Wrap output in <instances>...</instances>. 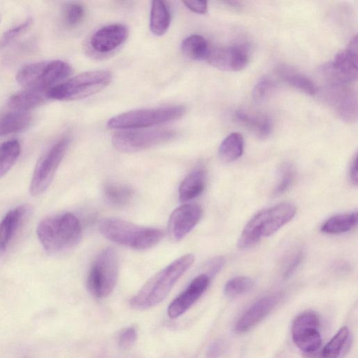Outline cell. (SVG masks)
Returning <instances> with one entry per match:
<instances>
[{"label":"cell","instance_id":"obj_18","mask_svg":"<svg viewBox=\"0 0 358 358\" xmlns=\"http://www.w3.org/2000/svg\"><path fill=\"white\" fill-rule=\"evenodd\" d=\"M31 211L29 205H21L10 210L0 221V257L6 252Z\"/></svg>","mask_w":358,"mask_h":358},{"label":"cell","instance_id":"obj_10","mask_svg":"<svg viewBox=\"0 0 358 358\" xmlns=\"http://www.w3.org/2000/svg\"><path fill=\"white\" fill-rule=\"evenodd\" d=\"M176 136L169 129H137L116 132L112 142L120 152H134L169 142Z\"/></svg>","mask_w":358,"mask_h":358},{"label":"cell","instance_id":"obj_17","mask_svg":"<svg viewBox=\"0 0 358 358\" xmlns=\"http://www.w3.org/2000/svg\"><path fill=\"white\" fill-rule=\"evenodd\" d=\"M210 281L207 273L192 280L188 287L169 304L167 310L170 318L174 319L185 313L204 293Z\"/></svg>","mask_w":358,"mask_h":358},{"label":"cell","instance_id":"obj_4","mask_svg":"<svg viewBox=\"0 0 358 358\" xmlns=\"http://www.w3.org/2000/svg\"><path fill=\"white\" fill-rule=\"evenodd\" d=\"M99 228L108 240L136 250L150 248L164 236V231L159 229L138 226L117 218L101 220Z\"/></svg>","mask_w":358,"mask_h":358},{"label":"cell","instance_id":"obj_30","mask_svg":"<svg viewBox=\"0 0 358 358\" xmlns=\"http://www.w3.org/2000/svg\"><path fill=\"white\" fill-rule=\"evenodd\" d=\"M103 190L106 200L117 207H122L129 204L134 194L130 187L116 182L106 183Z\"/></svg>","mask_w":358,"mask_h":358},{"label":"cell","instance_id":"obj_13","mask_svg":"<svg viewBox=\"0 0 358 358\" xmlns=\"http://www.w3.org/2000/svg\"><path fill=\"white\" fill-rule=\"evenodd\" d=\"M206 60L220 70L238 71L247 66L250 60V49L245 44L210 46Z\"/></svg>","mask_w":358,"mask_h":358},{"label":"cell","instance_id":"obj_23","mask_svg":"<svg viewBox=\"0 0 358 358\" xmlns=\"http://www.w3.org/2000/svg\"><path fill=\"white\" fill-rule=\"evenodd\" d=\"M278 73L288 85L306 94L315 95L318 90L317 85L312 79L291 66L280 65Z\"/></svg>","mask_w":358,"mask_h":358},{"label":"cell","instance_id":"obj_3","mask_svg":"<svg viewBox=\"0 0 358 358\" xmlns=\"http://www.w3.org/2000/svg\"><path fill=\"white\" fill-rule=\"evenodd\" d=\"M295 213V206L289 203H280L258 212L243 229L238 247L248 248L262 238L271 236L289 222Z\"/></svg>","mask_w":358,"mask_h":358},{"label":"cell","instance_id":"obj_36","mask_svg":"<svg viewBox=\"0 0 358 358\" xmlns=\"http://www.w3.org/2000/svg\"><path fill=\"white\" fill-rule=\"evenodd\" d=\"M276 87L274 82L268 78H262L255 86L252 95L255 100L260 101L271 95Z\"/></svg>","mask_w":358,"mask_h":358},{"label":"cell","instance_id":"obj_42","mask_svg":"<svg viewBox=\"0 0 358 358\" xmlns=\"http://www.w3.org/2000/svg\"><path fill=\"white\" fill-rule=\"evenodd\" d=\"M349 177L351 182L356 186L357 185L358 181L357 154H355L350 163L349 169Z\"/></svg>","mask_w":358,"mask_h":358},{"label":"cell","instance_id":"obj_2","mask_svg":"<svg viewBox=\"0 0 358 358\" xmlns=\"http://www.w3.org/2000/svg\"><path fill=\"white\" fill-rule=\"evenodd\" d=\"M36 234L49 254H59L73 248L81 238L82 227L78 217L64 213L46 217L38 225Z\"/></svg>","mask_w":358,"mask_h":358},{"label":"cell","instance_id":"obj_26","mask_svg":"<svg viewBox=\"0 0 358 358\" xmlns=\"http://www.w3.org/2000/svg\"><path fill=\"white\" fill-rule=\"evenodd\" d=\"M171 23V13L166 3L152 1L150 15V29L157 36L164 35Z\"/></svg>","mask_w":358,"mask_h":358},{"label":"cell","instance_id":"obj_35","mask_svg":"<svg viewBox=\"0 0 358 358\" xmlns=\"http://www.w3.org/2000/svg\"><path fill=\"white\" fill-rule=\"evenodd\" d=\"M85 15L83 6L78 3L69 4L64 10V22L66 26L73 27L79 24Z\"/></svg>","mask_w":358,"mask_h":358},{"label":"cell","instance_id":"obj_37","mask_svg":"<svg viewBox=\"0 0 358 358\" xmlns=\"http://www.w3.org/2000/svg\"><path fill=\"white\" fill-rule=\"evenodd\" d=\"M136 338L137 330L136 327L133 326L126 327L121 331L119 335V345L123 349H127L135 343Z\"/></svg>","mask_w":358,"mask_h":358},{"label":"cell","instance_id":"obj_25","mask_svg":"<svg viewBox=\"0 0 358 358\" xmlns=\"http://www.w3.org/2000/svg\"><path fill=\"white\" fill-rule=\"evenodd\" d=\"M31 121L27 112L14 110L0 116V136L22 131L27 129Z\"/></svg>","mask_w":358,"mask_h":358},{"label":"cell","instance_id":"obj_19","mask_svg":"<svg viewBox=\"0 0 358 358\" xmlns=\"http://www.w3.org/2000/svg\"><path fill=\"white\" fill-rule=\"evenodd\" d=\"M129 29L121 23L106 25L97 30L91 37L92 48L99 53L111 52L125 42Z\"/></svg>","mask_w":358,"mask_h":358},{"label":"cell","instance_id":"obj_15","mask_svg":"<svg viewBox=\"0 0 358 358\" xmlns=\"http://www.w3.org/2000/svg\"><path fill=\"white\" fill-rule=\"evenodd\" d=\"M282 297V293L275 292L257 300L238 319L235 331L243 334L255 327L273 310Z\"/></svg>","mask_w":358,"mask_h":358},{"label":"cell","instance_id":"obj_21","mask_svg":"<svg viewBox=\"0 0 358 358\" xmlns=\"http://www.w3.org/2000/svg\"><path fill=\"white\" fill-rule=\"evenodd\" d=\"M349 341V329L344 326L320 351L305 355L304 357L306 358H339L346 352Z\"/></svg>","mask_w":358,"mask_h":358},{"label":"cell","instance_id":"obj_1","mask_svg":"<svg viewBox=\"0 0 358 358\" xmlns=\"http://www.w3.org/2000/svg\"><path fill=\"white\" fill-rule=\"evenodd\" d=\"M194 261V255L187 254L157 273L131 299V307L136 310H145L161 303Z\"/></svg>","mask_w":358,"mask_h":358},{"label":"cell","instance_id":"obj_7","mask_svg":"<svg viewBox=\"0 0 358 358\" xmlns=\"http://www.w3.org/2000/svg\"><path fill=\"white\" fill-rule=\"evenodd\" d=\"M185 112L183 106L134 110L111 117L107 126L110 129L146 128L177 120Z\"/></svg>","mask_w":358,"mask_h":358},{"label":"cell","instance_id":"obj_29","mask_svg":"<svg viewBox=\"0 0 358 358\" xmlns=\"http://www.w3.org/2000/svg\"><path fill=\"white\" fill-rule=\"evenodd\" d=\"M210 47L206 39L199 34L187 36L181 44L183 54L187 57L196 61L206 60Z\"/></svg>","mask_w":358,"mask_h":358},{"label":"cell","instance_id":"obj_22","mask_svg":"<svg viewBox=\"0 0 358 358\" xmlns=\"http://www.w3.org/2000/svg\"><path fill=\"white\" fill-rule=\"evenodd\" d=\"M235 116L238 122L248 128L259 138H266L271 133L272 121L267 115L251 114L241 110L236 112Z\"/></svg>","mask_w":358,"mask_h":358},{"label":"cell","instance_id":"obj_28","mask_svg":"<svg viewBox=\"0 0 358 358\" xmlns=\"http://www.w3.org/2000/svg\"><path fill=\"white\" fill-rule=\"evenodd\" d=\"M357 223V212L340 213L327 220L322 224L320 230L327 234H339L349 231Z\"/></svg>","mask_w":358,"mask_h":358},{"label":"cell","instance_id":"obj_31","mask_svg":"<svg viewBox=\"0 0 358 358\" xmlns=\"http://www.w3.org/2000/svg\"><path fill=\"white\" fill-rule=\"evenodd\" d=\"M20 150V144L17 140H10L0 144V178L5 176L15 164Z\"/></svg>","mask_w":358,"mask_h":358},{"label":"cell","instance_id":"obj_14","mask_svg":"<svg viewBox=\"0 0 358 358\" xmlns=\"http://www.w3.org/2000/svg\"><path fill=\"white\" fill-rule=\"evenodd\" d=\"M350 84H330L329 100L338 116L346 122H355L357 118V93Z\"/></svg>","mask_w":358,"mask_h":358},{"label":"cell","instance_id":"obj_5","mask_svg":"<svg viewBox=\"0 0 358 358\" xmlns=\"http://www.w3.org/2000/svg\"><path fill=\"white\" fill-rule=\"evenodd\" d=\"M113 80L108 70H96L80 73L48 90L50 99L76 100L93 95L106 87Z\"/></svg>","mask_w":358,"mask_h":358},{"label":"cell","instance_id":"obj_9","mask_svg":"<svg viewBox=\"0 0 358 358\" xmlns=\"http://www.w3.org/2000/svg\"><path fill=\"white\" fill-rule=\"evenodd\" d=\"M70 139L62 137L55 143L38 159L29 185V193L36 196L50 185L55 174L69 148Z\"/></svg>","mask_w":358,"mask_h":358},{"label":"cell","instance_id":"obj_11","mask_svg":"<svg viewBox=\"0 0 358 358\" xmlns=\"http://www.w3.org/2000/svg\"><path fill=\"white\" fill-rule=\"evenodd\" d=\"M357 37L355 35L346 48L340 50L333 60L323 67L329 84H351L357 80Z\"/></svg>","mask_w":358,"mask_h":358},{"label":"cell","instance_id":"obj_41","mask_svg":"<svg viewBox=\"0 0 358 358\" xmlns=\"http://www.w3.org/2000/svg\"><path fill=\"white\" fill-rule=\"evenodd\" d=\"M223 345L220 341L211 343L207 350V358H217L222 351Z\"/></svg>","mask_w":358,"mask_h":358},{"label":"cell","instance_id":"obj_33","mask_svg":"<svg viewBox=\"0 0 358 358\" xmlns=\"http://www.w3.org/2000/svg\"><path fill=\"white\" fill-rule=\"evenodd\" d=\"M254 285L255 281L251 278L238 276L227 282L224 292L228 297H235L250 291Z\"/></svg>","mask_w":358,"mask_h":358},{"label":"cell","instance_id":"obj_16","mask_svg":"<svg viewBox=\"0 0 358 358\" xmlns=\"http://www.w3.org/2000/svg\"><path fill=\"white\" fill-rule=\"evenodd\" d=\"M201 208L196 204H185L175 209L169 220V232L176 241L182 239L199 222Z\"/></svg>","mask_w":358,"mask_h":358},{"label":"cell","instance_id":"obj_12","mask_svg":"<svg viewBox=\"0 0 358 358\" xmlns=\"http://www.w3.org/2000/svg\"><path fill=\"white\" fill-rule=\"evenodd\" d=\"M320 319L313 311L299 315L292 325V337L296 346L305 355L317 351L322 344Z\"/></svg>","mask_w":358,"mask_h":358},{"label":"cell","instance_id":"obj_40","mask_svg":"<svg viewBox=\"0 0 358 358\" xmlns=\"http://www.w3.org/2000/svg\"><path fill=\"white\" fill-rule=\"evenodd\" d=\"M224 264V259L222 257H218L211 260L208 264V275H215L222 268Z\"/></svg>","mask_w":358,"mask_h":358},{"label":"cell","instance_id":"obj_39","mask_svg":"<svg viewBox=\"0 0 358 358\" xmlns=\"http://www.w3.org/2000/svg\"><path fill=\"white\" fill-rule=\"evenodd\" d=\"M183 3L191 11L198 14H205L208 11L206 1H183Z\"/></svg>","mask_w":358,"mask_h":358},{"label":"cell","instance_id":"obj_20","mask_svg":"<svg viewBox=\"0 0 358 358\" xmlns=\"http://www.w3.org/2000/svg\"><path fill=\"white\" fill-rule=\"evenodd\" d=\"M50 99L48 90L29 89L16 92L8 99V105L15 110L27 112Z\"/></svg>","mask_w":358,"mask_h":358},{"label":"cell","instance_id":"obj_38","mask_svg":"<svg viewBox=\"0 0 358 358\" xmlns=\"http://www.w3.org/2000/svg\"><path fill=\"white\" fill-rule=\"evenodd\" d=\"M303 259V254L301 251H298L290 257L287 262L286 267L283 271L282 276L285 279L289 278L301 264Z\"/></svg>","mask_w":358,"mask_h":358},{"label":"cell","instance_id":"obj_34","mask_svg":"<svg viewBox=\"0 0 358 358\" xmlns=\"http://www.w3.org/2000/svg\"><path fill=\"white\" fill-rule=\"evenodd\" d=\"M32 18L29 17L18 25L8 29L0 37V50L12 43L21 34L24 33L31 25Z\"/></svg>","mask_w":358,"mask_h":358},{"label":"cell","instance_id":"obj_27","mask_svg":"<svg viewBox=\"0 0 358 358\" xmlns=\"http://www.w3.org/2000/svg\"><path fill=\"white\" fill-rule=\"evenodd\" d=\"M244 139L238 132H233L225 137L218 148V156L225 163L238 159L243 152Z\"/></svg>","mask_w":358,"mask_h":358},{"label":"cell","instance_id":"obj_32","mask_svg":"<svg viewBox=\"0 0 358 358\" xmlns=\"http://www.w3.org/2000/svg\"><path fill=\"white\" fill-rule=\"evenodd\" d=\"M295 169L289 162L282 163L278 169V179L273 192L274 196H278L286 192L292 186L295 178Z\"/></svg>","mask_w":358,"mask_h":358},{"label":"cell","instance_id":"obj_8","mask_svg":"<svg viewBox=\"0 0 358 358\" xmlns=\"http://www.w3.org/2000/svg\"><path fill=\"white\" fill-rule=\"evenodd\" d=\"M118 270L116 252L110 247L102 250L94 260L87 276L89 292L99 299L108 296L117 282Z\"/></svg>","mask_w":358,"mask_h":358},{"label":"cell","instance_id":"obj_24","mask_svg":"<svg viewBox=\"0 0 358 358\" xmlns=\"http://www.w3.org/2000/svg\"><path fill=\"white\" fill-rule=\"evenodd\" d=\"M206 185V173L202 169L191 172L182 180L179 187V198L181 201H190L203 191Z\"/></svg>","mask_w":358,"mask_h":358},{"label":"cell","instance_id":"obj_6","mask_svg":"<svg viewBox=\"0 0 358 358\" xmlns=\"http://www.w3.org/2000/svg\"><path fill=\"white\" fill-rule=\"evenodd\" d=\"M71 71V66L62 60L38 62L23 66L16 80L25 88L49 90L69 77Z\"/></svg>","mask_w":358,"mask_h":358}]
</instances>
